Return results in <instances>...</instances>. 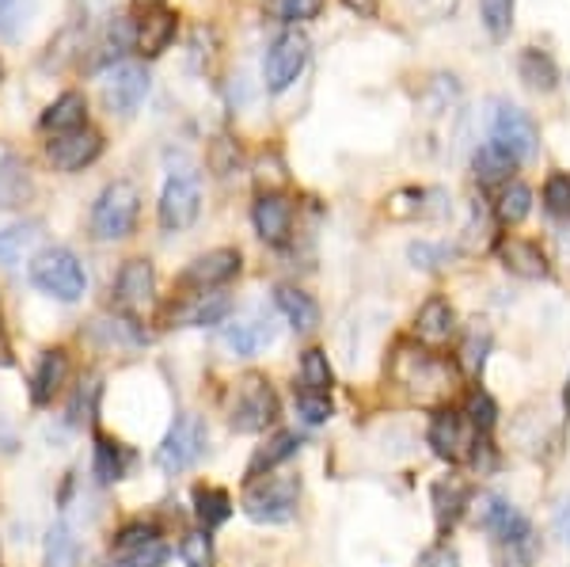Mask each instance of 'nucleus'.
I'll return each instance as SVG.
<instances>
[{
	"instance_id": "nucleus-1",
	"label": "nucleus",
	"mask_w": 570,
	"mask_h": 567,
	"mask_svg": "<svg viewBox=\"0 0 570 567\" xmlns=\"http://www.w3.org/2000/svg\"><path fill=\"white\" fill-rule=\"evenodd\" d=\"M141 214V190L130 179H115L91 206V236L96 241H126Z\"/></svg>"
},
{
	"instance_id": "nucleus-2",
	"label": "nucleus",
	"mask_w": 570,
	"mask_h": 567,
	"mask_svg": "<svg viewBox=\"0 0 570 567\" xmlns=\"http://www.w3.org/2000/svg\"><path fill=\"white\" fill-rule=\"evenodd\" d=\"M31 286L42 290L46 297L58 301H80L88 290V274L85 263L77 260L69 248H46L31 260Z\"/></svg>"
},
{
	"instance_id": "nucleus-3",
	"label": "nucleus",
	"mask_w": 570,
	"mask_h": 567,
	"mask_svg": "<svg viewBox=\"0 0 570 567\" xmlns=\"http://www.w3.org/2000/svg\"><path fill=\"white\" fill-rule=\"evenodd\" d=\"M297 499H301L297 477H259L247 483L244 510L259 526H285L297 515Z\"/></svg>"
},
{
	"instance_id": "nucleus-4",
	"label": "nucleus",
	"mask_w": 570,
	"mask_h": 567,
	"mask_svg": "<svg viewBox=\"0 0 570 567\" xmlns=\"http://www.w3.org/2000/svg\"><path fill=\"white\" fill-rule=\"evenodd\" d=\"M278 419V397H274L271 381L263 373H244L236 381V397H233V411H228V423L240 434H259Z\"/></svg>"
},
{
	"instance_id": "nucleus-5",
	"label": "nucleus",
	"mask_w": 570,
	"mask_h": 567,
	"mask_svg": "<svg viewBox=\"0 0 570 567\" xmlns=\"http://www.w3.org/2000/svg\"><path fill=\"white\" fill-rule=\"evenodd\" d=\"M392 373H395V381H400L403 389L415 392L419 400L445 397V389H453L449 385V370L430 351H422V346H400V351H395Z\"/></svg>"
},
{
	"instance_id": "nucleus-6",
	"label": "nucleus",
	"mask_w": 570,
	"mask_h": 567,
	"mask_svg": "<svg viewBox=\"0 0 570 567\" xmlns=\"http://www.w3.org/2000/svg\"><path fill=\"white\" fill-rule=\"evenodd\" d=\"M491 145L510 153L518 164H529V160H537V153H540V130L521 107L499 104L491 115Z\"/></svg>"
},
{
	"instance_id": "nucleus-7",
	"label": "nucleus",
	"mask_w": 570,
	"mask_h": 567,
	"mask_svg": "<svg viewBox=\"0 0 570 567\" xmlns=\"http://www.w3.org/2000/svg\"><path fill=\"white\" fill-rule=\"evenodd\" d=\"M308 50H312V42L305 39V31H297V27L282 31L278 39L271 42L266 61H263V77H266V88H271L274 96H282L285 88H293V80L305 72Z\"/></svg>"
},
{
	"instance_id": "nucleus-8",
	"label": "nucleus",
	"mask_w": 570,
	"mask_h": 567,
	"mask_svg": "<svg viewBox=\"0 0 570 567\" xmlns=\"http://www.w3.org/2000/svg\"><path fill=\"white\" fill-rule=\"evenodd\" d=\"M202 453H206V423L198 416H179L164 434V442L156 446V469L176 477V472L190 469Z\"/></svg>"
},
{
	"instance_id": "nucleus-9",
	"label": "nucleus",
	"mask_w": 570,
	"mask_h": 567,
	"mask_svg": "<svg viewBox=\"0 0 570 567\" xmlns=\"http://www.w3.org/2000/svg\"><path fill=\"white\" fill-rule=\"evenodd\" d=\"M475 442H480V431H475L464 411H453V408L438 411L434 423H430V446H434L438 457H445V461H453V465L468 461Z\"/></svg>"
},
{
	"instance_id": "nucleus-10",
	"label": "nucleus",
	"mask_w": 570,
	"mask_h": 567,
	"mask_svg": "<svg viewBox=\"0 0 570 567\" xmlns=\"http://www.w3.org/2000/svg\"><path fill=\"white\" fill-rule=\"evenodd\" d=\"M198 209H202V190H198V179L195 176H171L164 183L160 190V225L168 233H183L198 222Z\"/></svg>"
},
{
	"instance_id": "nucleus-11",
	"label": "nucleus",
	"mask_w": 570,
	"mask_h": 567,
	"mask_svg": "<svg viewBox=\"0 0 570 567\" xmlns=\"http://www.w3.org/2000/svg\"><path fill=\"white\" fill-rule=\"evenodd\" d=\"M99 153H104V134L91 130V126H85V130H72V134H58L50 145H46V157H50V164L58 172L88 168Z\"/></svg>"
},
{
	"instance_id": "nucleus-12",
	"label": "nucleus",
	"mask_w": 570,
	"mask_h": 567,
	"mask_svg": "<svg viewBox=\"0 0 570 567\" xmlns=\"http://www.w3.org/2000/svg\"><path fill=\"white\" fill-rule=\"evenodd\" d=\"M236 274H240V252H236V248H217V252L198 255V260L179 274V282L187 290L206 294V290H217V286H225V282H233Z\"/></svg>"
},
{
	"instance_id": "nucleus-13",
	"label": "nucleus",
	"mask_w": 570,
	"mask_h": 567,
	"mask_svg": "<svg viewBox=\"0 0 570 567\" xmlns=\"http://www.w3.org/2000/svg\"><path fill=\"white\" fill-rule=\"evenodd\" d=\"M35 198L31 168L8 141H0V209H23Z\"/></svg>"
},
{
	"instance_id": "nucleus-14",
	"label": "nucleus",
	"mask_w": 570,
	"mask_h": 567,
	"mask_svg": "<svg viewBox=\"0 0 570 567\" xmlns=\"http://www.w3.org/2000/svg\"><path fill=\"white\" fill-rule=\"evenodd\" d=\"M145 96H149V72H145V66H118L104 80V99L110 111L118 115H134Z\"/></svg>"
},
{
	"instance_id": "nucleus-15",
	"label": "nucleus",
	"mask_w": 570,
	"mask_h": 567,
	"mask_svg": "<svg viewBox=\"0 0 570 567\" xmlns=\"http://www.w3.org/2000/svg\"><path fill=\"white\" fill-rule=\"evenodd\" d=\"M156 297V271L149 260H126L115 278V301L122 309H149Z\"/></svg>"
},
{
	"instance_id": "nucleus-16",
	"label": "nucleus",
	"mask_w": 570,
	"mask_h": 567,
	"mask_svg": "<svg viewBox=\"0 0 570 567\" xmlns=\"http://www.w3.org/2000/svg\"><path fill=\"white\" fill-rule=\"evenodd\" d=\"M252 222H255V233H259L266 244L282 248V244L289 241V233H293V203L285 195L266 190V195H259V203H255V209H252Z\"/></svg>"
},
{
	"instance_id": "nucleus-17",
	"label": "nucleus",
	"mask_w": 570,
	"mask_h": 567,
	"mask_svg": "<svg viewBox=\"0 0 570 567\" xmlns=\"http://www.w3.org/2000/svg\"><path fill=\"white\" fill-rule=\"evenodd\" d=\"M176 31H179V16L171 12V8H164V4L145 8L141 23H137V31H134L137 53H141V58H156V53H164L171 46Z\"/></svg>"
},
{
	"instance_id": "nucleus-18",
	"label": "nucleus",
	"mask_w": 570,
	"mask_h": 567,
	"mask_svg": "<svg viewBox=\"0 0 570 567\" xmlns=\"http://www.w3.org/2000/svg\"><path fill=\"white\" fill-rule=\"evenodd\" d=\"M228 313H233V301H228V294H214V290H206V294H190L183 305L171 309L168 324L171 328H209V324H220Z\"/></svg>"
},
{
	"instance_id": "nucleus-19",
	"label": "nucleus",
	"mask_w": 570,
	"mask_h": 567,
	"mask_svg": "<svg viewBox=\"0 0 570 567\" xmlns=\"http://www.w3.org/2000/svg\"><path fill=\"white\" fill-rule=\"evenodd\" d=\"M499 260H502V267L510 274L529 278V282L548 278V274H551L544 248H540L537 241H521V236H505V241L499 244Z\"/></svg>"
},
{
	"instance_id": "nucleus-20",
	"label": "nucleus",
	"mask_w": 570,
	"mask_h": 567,
	"mask_svg": "<svg viewBox=\"0 0 570 567\" xmlns=\"http://www.w3.org/2000/svg\"><path fill=\"white\" fill-rule=\"evenodd\" d=\"M274 324L271 316H244V320H233V324H225V346L236 354V359H252V354H259L263 346L274 343Z\"/></svg>"
},
{
	"instance_id": "nucleus-21",
	"label": "nucleus",
	"mask_w": 570,
	"mask_h": 567,
	"mask_svg": "<svg viewBox=\"0 0 570 567\" xmlns=\"http://www.w3.org/2000/svg\"><path fill=\"white\" fill-rule=\"evenodd\" d=\"M69 378V354L61 351V346H53V351L42 354L39 370H35V381H31V400L35 404H50L53 397L61 392V385H66Z\"/></svg>"
},
{
	"instance_id": "nucleus-22",
	"label": "nucleus",
	"mask_w": 570,
	"mask_h": 567,
	"mask_svg": "<svg viewBox=\"0 0 570 567\" xmlns=\"http://www.w3.org/2000/svg\"><path fill=\"white\" fill-rule=\"evenodd\" d=\"M85 126H88V99L80 91L58 96L42 115V130L50 134H72V130H85Z\"/></svg>"
},
{
	"instance_id": "nucleus-23",
	"label": "nucleus",
	"mask_w": 570,
	"mask_h": 567,
	"mask_svg": "<svg viewBox=\"0 0 570 567\" xmlns=\"http://www.w3.org/2000/svg\"><path fill=\"white\" fill-rule=\"evenodd\" d=\"M430 496H434V518H438V529H449L456 522V518L464 515V507L472 502V491H468V483L461 477H441L434 488H430Z\"/></svg>"
},
{
	"instance_id": "nucleus-24",
	"label": "nucleus",
	"mask_w": 570,
	"mask_h": 567,
	"mask_svg": "<svg viewBox=\"0 0 570 567\" xmlns=\"http://www.w3.org/2000/svg\"><path fill=\"white\" fill-rule=\"evenodd\" d=\"M274 305L282 309V316L293 324V332H316V324H320V305L312 301L305 290H297V286H278L274 290Z\"/></svg>"
},
{
	"instance_id": "nucleus-25",
	"label": "nucleus",
	"mask_w": 570,
	"mask_h": 567,
	"mask_svg": "<svg viewBox=\"0 0 570 567\" xmlns=\"http://www.w3.org/2000/svg\"><path fill=\"white\" fill-rule=\"evenodd\" d=\"M415 332H419V340H422V343H430V346L445 343L449 335L456 332V313H453V305H449V301H441V297H430L426 305L419 309Z\"/></svg>"
},
{
	"instance_id": "nucleus-26",
	"label": "nucleus",
	"mask_w": 570,
	"mask_h": 567,
	"mask_svg": "<svg viewBox=\"0 0 570 567\" xmlns=\"http://www.w3.org/2000/svg\"><path fill=\"white\" fill-rule=\"evenodd\" d=\"M91 335H96L99 343H107V346H126V351L149 343V332H145V328L137 324L134 316H122V313L99 316L96 324H91Z\"/></svg>"
},
{
	"instance_id": "nucleus-27",
	"label": "nucleus",
	"mask_w": 570,
	"mask_h": 567,
	"mask_svg": "<svg viewBox=\"0 0 570 567\" xmlns=\"http://www.w3.org/2000/svg\"><path fill=\"white\" fill-rule=\"evenodd\" d=\"M518 77L525 80V88H532V91H551L559 85V66L548 50H540V46H525L521 58H518Z\"/></svg>"
},
{
	"instance_id": "nucleus-28",
	"label": "nucleus",
	"mask_w": 570,
	"mask_h": 567,
	"mask_svg": "<svg viewBox=\"0 0 570 567\" xmlns=\"http://www.w3.org/2000/svg\"><path fill=\"white\" fill-rule=\"evenodd\" d=\"M297 450H301V438H297V431H278V434L271 438V442L255 450L252 461H247V483L259 480L263 472L278 469V465H282V461H289V457L297 453Z\"/></svg>"
},
{
	"instance_id": "nucleus-29",
	"label": "nucleus",
	"mask_w": 570,
	"mask_h": 567,
	"mask_svg": "<svg viewBox=\"0 0 570 567\" xmlns=\"http://www.w3.org/2000/svg\"><path fill=\"white\" fill-rule=\"evenodd\" d=\"M472 168H475V179L483 183V187H505V183H513V168H518V160L510 157V153H502L499 145H480L475 149V160H472Z\"/></svg>"
},
{
	"instance_id": "nucleus-30",
	"label": "nucleus",
	"mask_w": 570,
	"mask_h": 567,
	"mask_svg": "<svg viewBox=\"0 0 570 567\" xmlns=\"http://www.w3.org/2000/svg\"><path fill=\"white\" fill-rule=\"evenodd\" d=\"M42 241V222H23L12 228H0V263L16 267L27 252H35V244Z\"/></svg>"
},
{
	"instance_id": "nucleus-31",
	"label": "nucleus",
	"mask_w": 570,
	"mask_h": 567,
	"mask_svg": "<svg viewBox=\"0 0 570 567\" xmlns=\"http://www.w3.org/2000/svg\"><path fill=\"white\" fill-rule=\"evenodd\" d=\"M195 515H198V522L202 529H217V526H225L228 518H233V499H228V491H220V488H198L195 491Z\"/></svg>"
},
{
	"instance_id": "nucleus-32",
	"label": "nucleus",
	"mask_w": 570,
	"mask_h": 567,
	"mask_svg": "<svg viewBox=\"0 0 570 567\" xmlns=\"http://www.w3.org/2000/svg\"><path fill=\"white\" fill-rule=\"evenodd\" d=\"M80 564V545L72 537L66 522H58L46 537V567H77Z\"/></svg>"
},
{
	"instance_id": "nucleus-33",
	"label": "nucleus",
	"mask_w": 570,
	"mask_h": 567,
	"mask_svg": "<svg viewBox=\"0 0 570 567\" xmlns=\"http://www.w3.org/2000/svg\"><path fill=\"white\" fill-rule=\"evenodd\" d=\"M126 469H130V453L110 438H96V477L104 483H115L126 477Z\"/></svg>"
},
{
	"instance_id": "nucleus-34",
	"label": "nucleus",
	"mask_w": 570,
	"mask_h": 567,
	"mask_svg": "<svg viewBox=\"0 0 570 567\" xmlns=\"http://www.w3.org/2000/svg\"><path fill=\"white\" fill-rule=\"evenodd\" d=\"M532 209V190L525 183H505L499 195V222L502 225H521Z\"/></svg>"
},
{
	"instance_id": "nucleus-35",
	"label": "nucleus",
	"mask_w": 570,
	"mask_h": 567,
	"mask_svg": "<svg viewBox=\"0 0 570 567\" xmlns=\"http://www.w3.org/2000/svg\"><path fill=\"white\" fill-rule=\"evenodd\" d=\"M494 564L499 567H532L537 564V534L494 541Z\"/></svg>"
},
{
	"instance_id": "nucleus-36",
	"label": "nucleus",
	"mask_w": 570,
	"mask_h": 567,
	"mask_svg": "<svg viewBox=\"0 0 570 567\" xmlns=\"http://www.w3.org/2000/svg\"><path fill=\"white\" fill-rule=\"evenodd\" d=\"M35 16V0H0V39H20L27 20Z\"/></svg>"
},
{
	"instance_id": "nucleus-37",
	"label": "nucleus",
	"mask_w": 570,
	"mask_h": 567,
	"mask_svg": "<svg viewBox=\"0 0 570 567\" xmlns=\"http://www.w3.org/2000/svg\"><path fill=\"white\" fill-rule=\"evenodd\" d=\"M513 4L518 0H480V12H483V27L494 42H502L513 27Z\"/></svg>"
},
{
	"instance_id": "nucleus-38",
	"label": "nucleus",
	"mask_w": 570,
	"mask_h": 567,
	"mask_svg": "<svg viewBox=\"0 0 570 567\" xmlns=\"http://www.w3.org/2000/svg\"><path fill=\"white\" fill-rule=\"evenodd\" d=\"M301 378H305V389L312 392H327L331 389V362L324 351H305L301 354Z\"/></svg>"
},
{
	"instance_id": "nucleus-39",
	"label": "nucleus",
	"mask_w": 570,
	"mask_h": 567,
	"mask_svg": "<svg viewBox=\"0 0 570 567\" xmlns=\"http://www.w3.org/2000/svg\"><path fill=\"white\" fill-rule=\"evenodd\" d=\"M164 560H168V548H164L160 541H153L145 548H126V553H115L107 567H164Z\"/></svg>"
},
{
	"instance_id": "nucleus-40",
	"label": "nucleus",
	"mask_w": 570,
	"mask_h": 567,
	"mask_svg": "<svg viewBox=\"0 0 570 567\" xmlns=\"http://www.w3.org/2000/svg\"><path fill=\"white\" fill-rule=\"evenodd\" d=\"M544 209L551 217H559V222H570V176H563V172L548 176V183H544Z\"/></svg>"
},
{
	"instance_id": "nucleus-41",
	"label": "nucleus",
	"mask_w": 570,
	"mask_h": 567,
	"mask_svg": "<svg viewBox=\"0 0 570 567\" xmlns=\"http://www.w3.org/2000/svg\"><path fill=\"white\" fill-rule=\"evenodd\" d=\"M179 556L187 567H214V541H209L206 529H195V534L183 537Z\"/></svg>"
},
{
	"instance_id": "nucleus-42",
	"label": "nucleus",
	"mask_w": 570,
	"mask_h": 567,
	"mask_svg": "<svg viewBox=\"0 0 570 567\" xmlns=\"http://www.w3.org/2000/svg\"><path fill=\"white\" fill-rule=\"evenodd\" d=\"M468 419H472V427L480 434L491 431L494 423H499V404L491 400V392H483V389H475L472 397H468V411H464Z\"/></svg>"
},
{
	"instance_id": "nucleus-43",
	"label": "nucleus",
	"mask_w": 570,
	"mask_h": 567,
	"mask_svg": "<svg viewBox=\"0 0 570 567\" xmlns=\"http://www.w3.org/2000/svg\"><path fill=\"white\" fill-rule=\"evenodd\" d=\"M271 12L282 23H305L324 12V0H271Z\"/></svg>"
},
{
	"instance_id": "nucleus-44",
	"label": "nucleus",
	"mask_w": 570,
	"mask_h": 567,
	"mask_svg": "<svg viewBox=\"0 0 570 567\" xmlns=\"http://www.w3.org/2000/svg\"><path fill=\"white\" fill-rule=\"evenodd\" d=\"M331 411H335V408H331L327 392H312V389H301V392H297V416L305 419L308 427L327 423Z\"/></svg>"
},
{
	"instance_id": "nucleus-45",
	"label": "nucleus",
	"mask_w": 570,
	"mask_h": 567,
	"mask_svg": "<svg viewBox=\"0 0 570 567\" xmlns=\"http://www.w3.org/2000/svg\"><path fill=\"white\" fill-rule=\"evenodd\" d=\"M487 351H491V335H480V332H472L464 340L461 346V365H464V373H472V378H480V370H483V362H487Z\"/></svg>"
},
{
	"instance_id": "nucleus-46",
	"label": "nucleus",
	"mask_w": 570,
	"mask_h": 567,
	"mask_svg": "<svg viewBox=\"0 0 570 567\" xmlns=\"http://www.w3.org/2000/svg\"><path fill=\"white\" fill-rule=\"evenodd\" d=\"M407 255H411V263H415V267H422V271H441L449 260H453V252H449L445 244H426V241L411 244Z\"/></svg>"
},
{
	"instance_id": "nucleus-47",
	"label": "nucleus",
	"mask_w": 570,
	"mask_h": 567,
	"mask_svg": "<svg viewBox=\"0 0 570 567\" xmlns=\"http://www.w3.org/2000/svg\"><path fill=\"white\" fill-rule=\"evenodd\" d=\"M156 537H160V534H156V526H153V522H134V526L118 529L115 553H126V548H145V545H153Z\"/></svg>"
},
{
	"instance_id": "nucleus-48",
	"label": "nucleus",
	"mask_w": 570,
	"mask_h": 567,
	"mask_svg": "<svg viewBox=\"0 0 570 567\" xmlns=\"http://www.w3.org/2000/svg\"><path fill=\"white\" fill-rule=\"evenodd\" d=\"M236 164H240V149H236V141L217 137L214 149H209V168H214L217 176H228V172H236Z\"/></svg>"
},
{
	"instance_id": "nucleus-49",
	"label": "nucleus",
	"mask_w": 570,
	"mask_h": 567,
	"mask_svg": "<svg viewBox=\"0 0 570 567\" xmlns=\"http://www.w3.org/2000/svg\"><path fill=\"white\" fill-rule=\"evenodd\" d=\"M419 567H461V556H456V548H449V545H434L430 553H422Z\"/></svg>"
},
{
	"instance_id": "nucleus-50",
	"label": "nucleus",
	"mask_w": 570,
	"mask_h": 567,
	"mask_svg": "<svg viewBox=\"0 0 570 567\" xmlns=\"http://www.w3.org/2000/svg\"><path fill=\"white\" fill-rule=\"evenodd\" d=\"M411 8H415L419 16H430V20H441V16L453 12L456 0H411Z\"/></svg>"
},
{
	"instance_id": "nucleus-51",
	"label": "nucleus",
	"mask_w": 570,
	"mask_h": 567,
	"mask_svg": "<svg viewBox=\"0 0 570 567\" xmlns=\"http://www.w3.org/2000/svg\"><path fill=\"white\" fill-rule=\"evenodd\" d=\"M556 534L570 545V502H563V507L556 510Z\"/></svg>"
},
{
	"instance_id": "nucleus-52",
	"label": "nucleus",
	"mask_w": 570,
	"mask_h": 567,
	"mask_svg": "<svg viewBox=\"0 0 570 567\" xmlns=\"http://www.w3.org/2000/svg\"><path fill=\"white\" fill-rule=\"evenodd\" d=\"M351 12H357V16H376V8H381V0H343Z\"/></svg>"
},
{
	"instance_id": "nucleus-53",
	"label": "nucleus",
	"mask_w": 570,
	"mask_h": 567,
	"mask_svg": "<svg viewBox=\"0 0 570 567\" xmlns=\"http://www.w3.org/2000/svg\"><path fill=\"white\" fill-rule=\"evenodd\" d=\"M8 362H12V359H8V351L0 346V365H8Z\"/></svg>"
},
{
	"instance_id": "nucleus-54",
	"label": "nucleus",
	"mask_w": 570,
	"mask_h": 567,
	"mask_svg": "<svg viewBox=\"0 0 570 567\" xmlns=\"http://www.w3.org/2000/svg\"><path fill=\"white\" fill-rule=\"evenodd\" d=\"M0 80H4V61H0Z\"/></svg>"
}]
</instances>
